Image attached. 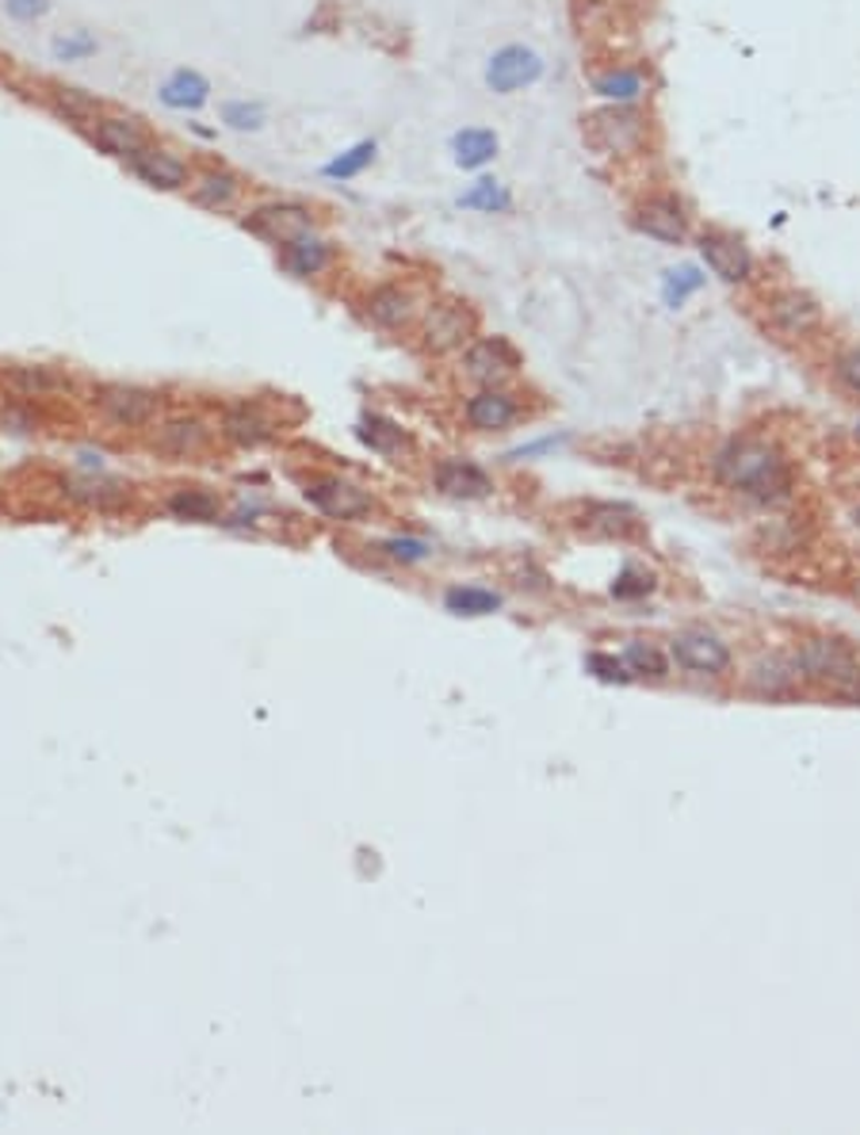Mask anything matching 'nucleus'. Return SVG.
I'll return each instance as SVG.
<instances>
[{
    "label": "nucleus",
    "instance_id": "f257e3e1",
    "mask_svg": "<svg viewBox=\"0 0 860 1135\" xmlns=\"http://www.w3.org/2000/svg\"><path fill=\"white\" fill-rule=\"evenodd\" d=\"M711 470L727 489L750 497L757 505H777L791 494V467L780 447L742 436V440L722 444L711 459Z\"/></svg>",
    "mask_w": 860,
    "mask_h": 1135
},
{
    "label": "nucleus",
    "instance_id": "f03ea898",
    "mask_svg": "<svg viewBox=\"0 0 860 1135\" xmlns=\"http://www.w3.org/2000/svg\"><path fill=\"white\" fill-rule=\"evenodd\" d=\"M799 677L815 685H830L838 692H860V661L841 639H807L796 647Z\"/></svg>",
    "mask_w": 860,
    "mask_h": 1135
},
{
    "label": "nucleus",
    "instance_id": "7ed1b4c3",
    "mask_svg": "<svg viewBox=\"0 0 860 1135\" xmlns=\"http://www.w3.org/2000/svg\"><path fill=\"white\" fill-rule=\"evenodd\" d=\"M241 226L249 230V234H256L261 241H272V245H291L295 237H303L314 230V214H310V206L306 203H295V200H272V203H261V206H253V211L245 214V222Z\"/></svg>",
    "mask_w": 860,
    "mask_h": 1135
},
{
    "label": "nucleus",
    "instance_id": "20e7f679",
    "mask_svg": "<svg viewBox=\"0 0 860 1135\" xmlns=\"http://www.w3.org/2000/svg\"><path fill=\"white\" fill-rule=\"evenodd\" d=\"M97 409L119 428H142L158 417L161 394L145 391V386H131V383H108L97 391Z\"/></svg>",
    "mask_w": 860,
    "mask_h": 1135
},
{
    "label": "nucleus",
    "instance_id": "39448f33",
    "mask_svg": "<svg viewBox=\"0 0 860 1135\" xmlns=\"http://www.w3.org/2000/svg\"><path fill=\"white\" fill-rule=\"evenodd\" d=\"M471 337H475V314L467 303L444 298V303L428 306L425 322H421V341L428 352H455L471 344Z\"/></svg>",
    "mask_w": 860,
    "mask_h": 1135
},
{
    "label": "nucleus",
    "instance_id": "423d86ee",
    "mask_svg": "<svg viewBox=\"0 0 860 1135\" xmlns=\"http://www.w3.org/2000/svg\"><path fill=\"white\" fill-rule=\"evenodd\" d=\"M669 653L674 661L688 673H700V677H722L730 669V650L719 635L704 631V627H688V631H677L674 642H669Z\"/></svg>",
    "mask_w": 860,
    "mask_h": 1135
},
{
    "label": "nucleus",
    "instance_id": "0eeeda50",
    "mask_svg": "<svg viewBox=\"0 0 860 1135\" xmlns=\"http://www.w3.org/2000/svg\"><path fill=\"white\" fill-rule=\"evenodd\" d=\"M581 134H585V142L600 153H627L643 142V119L635 115L631 108L616 103V108H605L585 119Z\"/></svg>",
    "mask_w": 860,
    "mask_h": 1135
},
{
    "label": "nucleus",
    "instance_id": "6e6552de",
    "mask_svg": "<svg viewBox=\"0 0 860 1135\" xmlns=\"http://www.w3.org/2000/svg\"><path fill=\"white\" fill-rule=\"evenodd\" d=\"M306 501L314 505L317 513L333 516V520H360V516L372 513V497H367V489H360L356 482L337 478V475L306 482Z\"/></svg>",
    "mask_w": 860,
    "mask_h": 1135
},
{
    "label": "nucleus",
    "instance_id": "1a4fd4ad",
    "mask_svg": "<svg viewBox=\"0 0 860 1135\" xmlns=\"http://www.w3.org/2000/svg\"><path fill=\"white\" fill-rule=\"evenodd\" d=\"M539 77H544V58H539L532 47H520V42L502 47L486 65V84L494 92H502V97L528 89V84H536Z\"/></svg>",
    "mask_w": 860,
    "mask_h": 1135
},
{
    "label": "nucleus",
    "instance_id": "9d476101",
    "mask_svg": "<svg viewBox=\"0 0 860 1135\" xmlns=\"http://www.w3.org/2000/svg\"><path fill=\"white\" fill-rule=\"evenodd\" d=\"M516 367H520V356H516V348L505 337L471 341L467 352H463V372L482 386L505 383L509 375H516Z\"/></svg>",
    "mask_w": 860,
    "mask_h": 1135
},
{
    "label": "nucleus",
    "instance_id": "9b49d317",
    "mask_svg": "<svg viewBox=\"0 0 860 1135\" xmlns=\"http://www.w3.org/2000/svg\"><path fill=\"white\" fill-rule=\"evenodd\" d=\"M127 169H131L145 188H153V192H188V184H192V169H188V161L176 158V153L165 150V145H153V142L145 145V150L138 153Z\"/></svg>",
    "mask_w": 860,
    "mask_h": 1135
},
{
    "label": "nucleus",
    "instance_id": "f8f14e48",
    "mask_svg": "<svg viewBox=\"0 0 860 1135\" xmlns=\"http://www.w3.org/2000/svg\"><path fill=\"white\" fill-rule=\"evenodd\" d=\"M696 245H700L704 264H708V268L716 272L722 283L750 280L753 256H750V249H746L735 234H727V230H704Z\"/></svg>",
    "mask_w": 860,
    "mask_h": 1135
},
{
    "label": "nucleus",
    "instance_id": "ddd939ff",
    "mask_svg": "<svg viewBox=\"0 0 860 1135\" xmlns=\"http://www.w3.org/2000/svg\"><path fill=\"white\" fill-rule=\"evenodd\" d=\"M631 222L639 234L661 241V245H681L688 237V214L674 195H650V200H643L635 206Z\"/></svg>",
    "mask_w": 860,
    "mask_h": 1135
},
{
    "label": "nucleus",
    "instance_id": "4468645a",
    "mask_svg": "<svg viewBox=\"0 0 860 1135\" xmlns=\"http://www.w3.org/2000/svg\"><path fill=\"white\" fill-rule=\"evenodd\" d=\"M89 142L97 145V150L108 153V158H115V161H123V165H131L138 153H142L145 145H150V134H145V131H142V123H134V119L97 115V119H92V126H89Z\"/></svg>",
    "mask_w": 860,
    "mask_h": 1135
},
{
    "label": "nucleus",
    "instance_id": "2eb2a0df",
    "mask_svg": "<svg viewBox=\"0 0 860 1135\" xmlns=\"http://www.w3.org/2000/svg\"><path fill=\"white\" fill-rule=\"evenodd\" d=\"M822 310L811 295L803 291H780L769 303V325L785 337H807L811 330H819Z\"/></svg>",
    "mask_w": 860,
    "mask_h": 1135
},
{
    "label": "nucleus",
    "instance_id": "dca6fc26",
    "mask_svg": "<svg viewBox=\"0 0 860 1135\" xmlns=\"http://www.w3.org/2000/svg\"><path fill=\"white\" fill-rule=\"evenodd\" d=\"M433 482L444 497H459V501H482V497L494 494V478L482 467H475V463L463 459H444L433 470Z\"/></svg>",
    "mask_w": 860,
    "mask_h": 1135
},
{
    "label": "nucleus",
    "instance_id": "f3484780",
    "mask_svg": "<svg viewBox=\"0 0 860 1135\" xmlns=\"http://www.w3.org/2000/svg\"><path fill=\"white\" fill-rule=\"evenodd\" d=\"M463 417H467V425L478 428V433H502V428H509L513 420L520 417V406H516L513 394L486 386V391H478L475 398L463 406Z\"/></svg>",
    "mask_w": 860,
    "mask_h": 1135
},
{
    "label": "nucleus",
    "instance_id": "a211bd4d",
    "mask_svg": "<svg viewBox=\"0 0 860 1135\" xmlns=\"http://www.w3.org/2000/svg\"><path fill=\"white\" fill-rule=\"evenodd\" d=\"M206 444H211V433L195 417H169L153 433V452L172 455V459H192V455L206 452Z\"/></svg>",
    "mask_w": 860,
    "mask_h": 1135
},
{
    "label": "nucleus",
    "instance_id": "6ab92c4d",
    "mask_svg": "<svg viewBox=\"0 0 860 1135\" xmlns=\"http://www.w3.org/2000/svg\"><path fill=\"white\" fill-rule=\"evenodd\" d=\"M330 261H333V249H330V241L325 237H317L314 230L303 237H295L291 245H283L280 249V264L287 268L291 275H299V280H314V275H322L325 268H330Z\"/></svg>",
    "mask_w": 860,
    "mask_h": 1135
},
{
    "label": "nucleus",
    "instance_id": "aec40b11",
    "mask_svg": "<svg viewBox=\"0 0 860 1135\" xmlns=\"http://www.w3.org/2000/svg\"><path fill=\"white\" fill-rule=\"evenodd\" d=\"M237 192H241V180L226 169L200 172V176H192V184H188V200L200 206V211H214V214L230 211V206L237 203Z\"/></svg>",
    "mask_w": 860,
    "mask_h": 1135
},
{
    "label": "nucleus",
    "instance_id": "412c9836",
    "mask_svg": "<svg viewBox=\"0 0 860 1135\" xmlns=\"http://www.w3.org/2000/svg\"><path fill=\"white\" fill-rule=\"evenodd\" d=\"M364 314L378 330H402V325L413 322V295L398 283H386V287H375L367 295Z\"/></svg>",
    "mask_w": 860,
    "mask_h": 1135
},
{
    "label": "nucleus",
    "instance_id": "4be33fe9",
    "mask_svg": "<svg viewBox=\"0 0 860 1135\" xmlns=\"http://www.w3.org/2000/svg\"><path fill=\"white\" fill-rule=\"evenodd\" d=\"M803 677H799V666L791 653H769L750 669V688L761 696H788Z\"/></svg>",
    "mask_w": 860,
    "mask_h": 1135
},
{
    "label": "nucleus",
    "instance_id": "5701e85b",
    "mask_svg": "<svg viewBox=\"0 0 860 1135\" xmlns=\"http://www.w3.org/2000/svg\"><path fill=\"white\" fill-rule=\"evenodd\" d=\"M211 100V84L195 69H176L165 84H161V103L176 111H200Z\"/></svg>",
    "mask_w": 860,
    "mask_h": 1135
},
{
    "label": "nucleus",
    "instance_id": "b1692460",
    "mask_svg": "<svg viewBox=\"0 0 860 1135\" xmlns=\"http://www.w3.org/2000/svg\"><path fill=\"white\" fill-rule=\"evenodd\" d=\"M222 433H226V440H234L241 447H256V444L272 440V420L256 406H234L222 417Z\"/></svg>",
    "mask_w": 860,
    "mask_h": 1135
},
{
    "label": "nucleus",
    "instance_id": "393cba45",
    "mask_svg": "<svg viewBox=\"0 0 860 1135\" xmlns=\"http://www.w3.org/2000/svg\"><path fill=\"white\" fill-rule=\"evenodd\" d=\"M452 153L459 169H482L497 158V134L482 131V126H467V131L452 138Z\"/></svg>",
    "mask_w": 860,
    "mask_h": 1135
},
{
    "label": "nucleus",
    "instance_id": "a878e982",
    "mask_svg": "<svg viewBox=\"0 0 860 1135\" xmlns=\"http://www.w3.org/2000/svg\"><path fill=\"white\" fill-rule=\"evenodd\" d=\"M444 605L452 608L455 616H489L502 608V597L489 589H475V585H463V589H452L444 597Z\"/></svg>",
    "mask_w": 860,
    "mask_h": 1135
},
{
    "label": "nucleus",
    "instance_id": "bb28decb",
    "mask_svg": "<svg viewBox=\"0 0 860 1135\" xmlns=\"http://www.w3.org/2000/svg\"><path fill=\"white\" fill-rule=\"evenodd\" d=\"M589 524L600 536H635V531H639V516H635V509H627V505H593Z\"/></svg>",
    "mask_w": 860,
    "mask_h": 1135
},
{
    "label": "nucleus",
    "instance_id": "cd10ccee",
    "mask_svg": "<svg viewBox=\"0 0 860 1135\" xmlns=\"http://www.w3.org/2000/svg\"><path fill=\"white\" fill-rule=\"evenodd\" d=\"M360 433V440H364L372 452L378 455H394V452H402L406 447V433H402L394 420H386V417H367L364 425L356 428Z\"/></svg>",
    "mask_w": 860,
    "mask_h": 1135
},
{
    "label": "nucleus",
    "instance_id": "c85d7f7f",
    "mask_svg": "<svg viewBox=\"0 0 860 1135\" xmlns=\"http://www.w3.org/2000/svg\"><path fill=\"white\" fill-rule=\"evenodd\" d=\"M375 150L378 145L367 138V142H356L352 150H344L337 153V158L330 161V165H322V176H330V180H352V176H360L367 165L375 161Z\"/></svg>",
    "mask_w": 860,
    "mask_h": 1135
},
{
    "label": "nucleus",
    "instance_id": "c756f323",
    "mask_svg": "<svg viewBox=\"0 0 860 1135\" xmlns=\"http://www.w3.org/2000/svg\"><path fill=\"white\" fill-rule=\"evenodd\" d=\"M593 92L605 97V100H613V103H631L643 92V77L635 73V69H613V73H605V77L593 81Z\"/></svg>",
    "mask_w": 860,
    "mask_h": 1135
},
{
    "label": "nucleus",
    "instance_id": "7c9ffc66",
    "mask_svg": "<svg viewBox=\"0 0 860 1135\" xmlns=\"http://www.w3.org/2000/svg\"><path fill=\"white\" fill-rule=\"evenodd\" d=\"M169 509L180 516V520H214L219 516V501L214 494L206 489H180V494L169 497Z\"/></svg>",
    "mask_w": 860,
    "mask_h": 1135
},
{
    "label": "nucleus",
    "instance_id": "2f4dec72",
    "mask_svg": "<svg viewBox=\"0 0 860 1135\" xmlns=\"http://www.w3.org/2000/svg\"><path fill=\"white\" fill-rule=\"evenodd\" d=\"M624 661H627V669L631 673H639V677H654V681H661V677L669 673V666H666V653H661L658 647H650V642H627V650H624Z\"/></svg>",
    "mask_w": 860,
    "mask_h": 1135
},
{
    "label": "nucleus",
    "instance_id": "473e14b6",
    "mask_svg": "<svg viewBox=\"0 0 860 1135\" xmlns=\"http://www.w3.org/2000/svg\"><path fill=\"white\" fill-rule=\"evenodd\" d=\"M459 206H467V211H486V214H494V211H509L513 200H509V192H505L497 180H478L471 192H463L459 195Z\"/></svg>",
    "mask_w": 860,
    "mask_h": 1135
},
{
    "label": "nucleus",
    "instance_id": "72a5a7b5",
    "mask_svg": "<svg viewBox=\"0 0 860 1135\" xmlns=\"http://www.w3.org/2000/svg\"><path fill=\"white\" fill-rule=\"evenodd\" d=\"M8 383L20 386V391H28V394H50V391H58V386H65V378L54 375L50 367H12V372H8Z\"/></svg>",
    "mask_w": 860,
    "mask_h": 1135
},
{
    "label": "nucleus",
    "instance_id": "f704fd0d",
    "mask_svg": "<svg viewBox=\"0 0 860 1135\" xmlns=\"http://www.w3.org/2000/svg\"><path fill=\"white\" fill-rule=\"evenodd\" d=\"M222 123H226L230 131H261L264 108L249 100H230V103H222Z\"/></svg>",
    "mask_w": 860,
    "mask_h": 1135
},
{
    "label": "nucleus",
    "instance_id": "c9c22d12",
    "mask_svg": "<svg viewBox=\"0 0 860 1135\" xmlns=\"http://www.w3.org/2000/svg\"><path fill=\"white\" fill-rule=\"evenodd\" d=\"M50 50H54V54L62 58V62H81V58L97 54L100 42L92 39L89 31H65V34H58V39L50 42Z\"/></svg>",
    "mask_w": 860,
    "mask_h": 1135
},
{
    "label": "nucleus",
    "instance_id": "e433bc0d",
    "mask_svg": "<svg viewBox=\"0 0 860 1135\" xmlns=\"http://www.w3.org/2000/svg\"><path fill=\"white\" fill-rule=\"evenodd\" d=\"M58 108L65 111V119H73L77 126H84V123H92V119L100 115V103L92 100V97H84L81 89H58Z\"/></svg>",
    "mask_w": 860,
    "mask_h": 1135
},
{
    "label": "nucleus",
    "instance_id": "4c0bfd02",
    "mask_svg": "<svg viewBox=\"0 0 860 1135\" xmlns=\"http://www.w3.org/2000/svg\"><path fill=\"white\" fill-rule=\"evenodd\" d=\"M589 673L597 677V681H608V685H624V681H631V669H627V661L624 658H613V653H589Z\"/></svg>",
    "mask_w": 860,
    "mask_h": 1135
},
{
    "label": "nucleus",
    "instance_id": "58836bf2",
    "mask_svg": "<svg viewBox=\"0 0 860 1135\" xmlns=\"http://www.w3.org/2000/svg\"><path fill=\"white\" fill-rule=\"evenodd\" d=\"M704 280L696 275V268H681V272H666V303L669 306H681L692 291H700Z\"/></svg>",
    "mask_w": 860,
    "mask_h": 1135
},
{
    "label": "nucleus",
    "instance_id": "ea45409f",
    "mask_svg": "<svg viewBox=\"0 0 860 1135\" xmlns=\"http://www.w3.org/2000/svg\"><path fill=\"white\" fill-rule=\"evenodd\" d=\"M833 375H838V383L846 386L849 394H857L860 398V344L857 348H846L838 359H833Z\"/></svg>",
    "mask_w": 860,
    "mask_h": 1135
},
{
    "label": "nucleus",
    "instance_id": "a19ab883",
    "mask_svg": "<svg viewBox=\"0 0 860 1135\" xmlns=\"http://www.w3.org/2000/svg\"><path fill=\"white\" fill-rule=\"evenodd\" d=\"M650 589H654V574H647V570H624L616 578V585H613V597L631 600V597H647Z\"/></svg>",
    "mask_w": 860,
    "mask_h": 1135
},
{
    "label": "nucleus",
    "instance_id": "79ce46f5",
    "mask_svg": "<svg viewBox=\"0 0 860 1135\" xmlns=\"http://www.w3.org/2000/svg\"><path fill=\"white\" fill-rule=\"evenodd\" d=\"M386 555L402 558V563H421V558L428 555V547L421 544V539H391V544H386Z\"/></svg>",
    "mask_w": 860,
    "mask_h": 1135
},
{
    "label": "nucleus",
    "instance_id": "37998d69",
    "mask_svg": "<svg viewBox=\"0 0 860 1135\" xmlns=\"http://www.w3.org/2000/svg\"><path fill=\"white\" fill-rule=\"evenodd\" d=\"M50 8V0H8V12L16 16V20H34V16H42Z\"/></svg>",
    "mask_w": 860,
    "mask_h": 1135
},
{
    "label": "nucleus",
    "instance_id": "c03bdc74",
    "mask_svg": "<svg viewBox=\"0 0 860 1135\" xmlns=\"http://www.w3.org/2000/svg\"><path fill=\"white\" fill-rule=\"evenodd\" d=\"M853 516H857V524H860V505H857V513H853Z\"/></svg>",
    "mask_w": 860,
    "mask_h": 1135
}]
</instances>
